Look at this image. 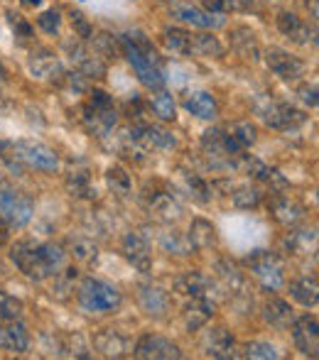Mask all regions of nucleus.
Wrapping results in <instances>:
<instances>
[{
	"label": "nucleus",
	"instance_id": "obj_10",
	"mask_svg": "<svg viewBox=\"0 0 319 360\" xmlns=\"http://www.w3.org/2000/svg\"><path fill=\"white\" fill-rule=\"evenodd\" d=\"M234 169L241 172V174L251 176V179L261 181V184H265L270 191H285L290 189V181H287V176L282 174L280 169H275V167H268L263 160H258L256 155H248L246 150L241 152L239 157H236L234 162Z\"/></svg>",
	"mask_w": 319,
	"mask_h": 360
},
{
	"label": "nucleus",
	"instance_id": "obj_21",
	"mask_svg": "<svg viewBox=\"0 0 319 360\" xmlns=\"http://www.w3.org/2000/svg\"><path fill=\"white\" fill-rule=\"evenodd\" d=\"M221 285H216L211 277H206L204 272H184L175 280V289L184 297H209V299H219L214 294V289H219Z\"/></svg>",
	"mask_w": 319,
	"mask_h": 360
},
{
	"label": "nucleus",
	"instance_id": "obj_11",
	"mask_svg": "<svg viewBox=\"0 0 319 360\" xmlns=\"http://www.w3.org/2000/svg\"><path fill=\"white\" fill-rule=\"evenodd\" d=\"M0 214L10 226H27L35 216V201L13 184L0 181Z\"/></svg>",
	"mask_w": 319,
	"mask_h": 360
},
{
	"label": "nucleus",
	"instance_id": "obj_54",
	"mask_svg": "<svg viewBox=\"0 0 319 360\" xmlns=\"http://www.w3.org/2000/svg\"><path fill=\"white\" fill-rule=\"evenodd\" d=\"M5 81H8V72H5V67L0 64V89L5 86Z\"/></svg>",
	"mask_w": 319,
	"mask_h": 360
},
{
	"label": "nucleus",
	"instance_id": "obj_45",
	"mask_svg": "<svg viewBox=\"0 0 319 360\" xmlns=\"http://www.w3.org/2000/svg\"><path fill=\"white\" fill-rule=\"evenodd\" d=\"M37 25H39V30H42V32L57 34L59 27H62V13H59V10H54V8L44 10V13L37 18Z\"/></svg>",
	"mask_w": 319,
	"mask_h": 360
},
{
	"label": "nucleus",
	"instance_id": "obj_12",
	"mask_svg": "<svg viewBox=\"0 0 319 360\" xmlns=\"http://www.w3.org/2000/svg\"><path fill=\"white\" fill-rule=\"evenodd\" d=\"M64 49H67L69 59L79 67V72L86 76V79H104L106 76V62L99 52H91L86 47L84 39H67L64 42Z\"/></svg>",
	"mask_w": 319,
	"mask_h": 360
},
{
	"label": "nucleus",
	"instance_id": "obj_27",
	"mask_svg": "<svg viewBox=\"0 0 319 360\" xmlns=\"http://www.w3.org/2000/svg\"><path fill=\"white\" fill-rule=\"evenodd\" d=\"M275 25H277V30H280V34H285V37L295 44H307L312 34H315L310 30V25L302 18H297L295 13H290V10H282L275 18Z\"/></svg>",
	"mask_w": 319,
	"mask_h": 360
},
{
	"label": "nucleus",
	"instance_id": "obj_17",
	"mask_svg": "<svg viewBox=\"0 0 319 360\" xmlns=\"http://www.w3.org/2000/svg\"><path fill=\"white\" fill-rule=\"evenodd\" d=\"M133 356L143 358V360H177V358H182V351L170 338L145 333V336H140V341L135 343Z\"/></svg>",
	"mask_w": 319,
	"mask_h": 360
},
{
	"label": "nucleus",
	"instance_id": "obj_26",
	"mask_svg": "<svg viewBox=\"0 0 319 360\" xmlns=\"http://www.w3.org/2000/svg\"><path fill=\"white\" fill-rule=\"evenodd\" d=\"M177 189H180L187 199L194 201V204H209L211 201V186L206 184L199 174H194V172H189V169L177 172Z\"/></svg>",
	"mask_w": 319,
	"mask_h": 360
},
{
	"label": "nucleus",
	"instance_id": "obj_7",
	"mask_svg": "<svg viewBox=\"0 0 319 360\" xmlns=\"http://www.w3.org/2000/svg\"><path fill=\"white\" fill-rule=\"evenodd\" d=\"M140 201H143L148 214L158 223L172 226V223H177L182 218V204L177 201V196L172 194L170 189H165V186L160 184V181L145 184L143 194H140Z\"/></svg>",
	"mask_w": 319,
	"mask_h": 360
},
{
	"label": "nucleus",
	"instance_id": "obj_32",
	"mask_svg": "<svg viewBox=\"0 0 319 360\" xmlns=\"http://www.w3.org/2000/svg\"><path fill=\"white\" fill-rule=\"evenodd\" d=\"M282 245H285V250L290 252V255H315L317 252V231L312 228V231H295V228H290V233L285 236V240H282Z\"/></svg>",
	"mask_w": 319,
	"mask_h": 360
},
{
	"label": "nucleus",
	"instance_id": "obj_40",
	"mask_svg": "<svg viewBox=\"0 0 319 360\" xmlns=\"http://www.w3.org/2000/svg\"><path fill=\"white\" fill-rule=\"evenodd\" d=\"M148 105H150V110H153V113L158 115L160 120H175L177 118L175 98H172V94H167L165 89L153 91V96H150Z\"/></svg>",
	"mask_w": 319,
	"mask_h": 360
},
{
	"label": "nucleus",
	"instance_id": "obj_20",
	"mask_svg": "<svg viewBox=\"0 0 319 360\" xmlns=\"http://www.w3.org/2000/svg\"><path fill=\"white\" fill-rule=\"evenodd\" d=\"M236 338L231 336V331L226 326H214L206 331L204 336V353L209 358H219V360H229L236 358Z\"/></svg>",
	"mask_w": 319,
	"mask_h": 360
},
{
	"label": "nucleus",
	"instance_id": "obj_55",
	"mask_svg": "<svg viewBox=\"0 0 319 360\" xmlns=\"http://www.w3.org/2000/svg\"><path fill=\"white\" fill-rule=\"evenodd\" d=\"M160 3H175V0H160Z\"/></svg>",
	"mask_w": 319,
	"mask_h": 360
},
{
	"label": "nucleus",
	"instance_id": "obj_41",
	"mask_svg": "<svg viewBox=\"0 0 319 360\" xmlns=\"http://www.w3.org/2000/svg\"><path fill=\"white\" fill-rule=\"evenodd\" d=\"M231 201H234L236 209L241 211H251V209H258L263 201V191L258 189V186H239V189H234V194H231Z\"/></svg>",
	"mask_w": 319,
	"mask_h": 360
},
{
	"label": "nucleus",
	"instance_id": "obj_48",
	"mask_svg": "<svg viewBox=\"0 0 319 360\" xmlns=\"http://www.w3.org/2000/svg\"><path fill=\"white\" fill-rule=\"evenodd\" d=\"M8 20H10V25H13V30H15V37H32V27H30L27 22H25L20 15H13V13H8Z\"/></svg>",
	"mask_w": 319,
	"mask_h": 360
},
{
	"label": "nucleus",
	"instance_id": "obj_33",
	"mask_svg": "<svg viewBox=\"0 0 319 360\" xmlns=\"http://www.w3.org/2000/svg\"><path fill=\"white\" fill-rule=\"evenodd\" d=\"M290 297L302 307H317L319 302V282L315 275L297 277L290 282Z\"/></svg>",
	"mask_w": 319,
	"mask_h": 360
},
{
	"label": "nucleus",
	"instance_id": "obj_50",
	"mask_svg": "<svg viewBox=\"0 0 319 360\" xmlns=\"http://www.w3.org/2000/svg\"><path fill=\"white\" fill-rule=\"evenodd\" d=\"M199 5L209 13H221L226 15V0H199Z\"/></svg>",
	"mask_w": 319,
	"mask_h": 360
},
{
	"label": "nucleus",
	"instance_id": "obj_53",
	"mask_svg": "<svg viewBox=\"0 0 319 360\" xmlns=\"http://www.w3.org/2000/svg\"><path fill=\"white\" fill-rule=\"evenodd\" d=\"M20 3H23L25 8H37V5H42V0H20Z\"/></svg>",
	"mask_w": 319,
	"mask_h": 360
},
{
	"label": "nucleus",
	"instance_id": "obj_36",
	"mask_svg": "<svg viewBox=\"0 0 319 360\" xmlns=\"http://www.w3.org/2000/svg\"><path fill=\"white\" fill-rule=\"evenodd\" d=\"M224 44L216 34L211 32H192V54L196 57H211V59H221L224 57Z\"/></svg>",
	"mask_w": 319,
	"mask_h": 360
},
{
	"label": "nucleus",
	"instance_id": "obj_38",
	"mask_svg": "<svg viewBox=\"0 0 319 360\" xmlns=\"http://www.w3.org/2000/svg\"><path fill=\"white\" fill-rule=\"evenodd\" d=\"M106 184H108L111 194L118 196V199H128L130 191H133V179L130 174L125 172V167L120 165H111L106 169Z\"/></svg>",
	"mask_w": 319,
	"mask_h": 360
},
{
	"label": "nucleus",
	"instance_id": "obj_13",
	"mask_svg": "<svg viewBox=\"0 0 319 360\" xmlns=\"http://www.w3.org/2000/svg\"><path fill=\"white\" fill-rule=\"evenodd\" d=\"M170 15L177 22L192 25V27H199V30H216L226 25L221 13H209V10L196 8V5H192V3H172Z\"/></svg>",
	"mask_w": 319,
	"mask_h": 360
},
{
	"label": "nucleus",
	"instance_id": "obj_37",
	"mask_svg": "<svg viewBox=\"0 0 319 360\" xmlns=\"http://www.w3.org/2000/svg\"><path fill=\"white\" fill-rule=\"evenodd\" d=\"M162 44L177 57H192V32L182 27H165L162 30Z\"/></svg>",
	"mask_w": 319,
	"mask_h": 360
},
{
	"label": "nucleus",
	"instance_id": "obj_19",
	"mask_svg": "<svg viewBox=\"0 0 319 360\" xmlns=\"http://www.w3.org/2000/svg\"><path fill=\"white\" fill-rule=\"evenodd\" d=\"M216 314V302L209 297H187L184 307H182V321H184L187 331H199L211 321Z\"/></svg>",
	"mask_w": 319,
	"mask_h": 360
},
{
	"label": "nucleus",
	"instance_id": "obj_9",
	"mask_svg": "<svg viewBox=\"0 0 319 360\" xmlns=\"http://www.w3.org/2000/svg\"><path fill=\"white\" fill-rule=\"evenodd\" d=\"M201 152L209 160L211 167L216 169H234L236 157L241 155V147L226 135V130L221 128H209L201 135Z\"/></svg>",
	"mask_w": 319,
	"mask_h": 360
},
{
	"label": "nucleus",
	"instance_id": "obj_14",
	"mask_svg": "<svg viewBox=\"0 0 319 360\" xmlns=\"http://www.w3.org/2000/svg\"><path fill=\"white\" fill-rule=\"evenodd\" d=\"M270 218L275 223H280L282 228H297L307 216V206L302 201H297L295 196H285L282 191H277L268 204Z\"/></svg>",
	"mask_w": 319,
	"mask_h": 360
},
{
	"label": "nucleus",
	"instance_id": "obj_8",
	"mask_svg": "<svg viewBox=\"0 0 319 360\" xmlns=\"http://www.w3.org/2000/svg\"><path fill=\"white\" fill-rule=\"evenodd\" d=\"M256 113L261 115L268 128L280 130V133L300 128L307 120V115L302 113L300 108H295V105H290V103H282V101H275V98H270V96L256 101Z\"/></svg>",
	"mask_w": 319,
	"mask_h": 360
},
{
	"label": "nucleus",
	"instance_id": "obj_22",
	"mask_svg": "<svg viewBox=\"0 0 319 360\" xmlns=\"http://www.w3.org/2000/svg\"><path fill=\"white\" fill-rule=\"evenodd\" d=\"M0 348L8 353H25L30 348V331L20 319L0 321Z\"/></svg>",
	"mask_w": 319,
	"mask_h": 360
},
{
	"label": "nucleus",
	"instance_id": "obj_56",
	"mask_svg": "<svg viewBox=\"0 0 319 360\" xmlns=\"http://www.w3.org/2000/svg\"><path fill=\"white\" fill-rule=\"evenodd\" d=\"M0 272H3V265H0Z\"/></svg>",
	"mask_w": 319,
	"mask_h": 360
},
{
	"label": "nucleus",
	"instance_id": "obj_23",
	"mask_svg": "<svg viewBox=\"0 0 319 360\" xmlns=\"http://www.w3.org/2000/svg\"><path fill=\"white\" fill-rule=\"evenodd\" d=\"M138 304L148 316L162 319L172 307V297L170 292H165L158 285H143L138 289Z\"/></svg>",
	"mask_w": 319,
	"mask_h": 360
},
{
	"label": "nucleus",
	"instance_id": "obj_28",
	"mask_svg": "<svg viewBox=\"0 0 319 360\" xmlns=\"http://www.w3.org/2000/svg\"><path fill=\"white\" fill-rule=\"evenodd\" d=\"M231 49H234L239 57L248 59V62H258L261 59V44H258V37L251 27H231Z\"/></svg>",
	"mask_w": 319,
	"mask_h": 360
},
{
	"label": "nucleus",
	"instance_id": "obj_5",
	"mask_svg": "<svg viewBox=\"0 0 319 360\" xmlns=\"http://www.w3.org/2000/svg\"><path fill=\"white\" fill-rule=\"evenodd\" d=\"M79 304L91 314H111L120 307L123 297L113 285L104 280H94V277H86L77 289Z\"/></svg>",
	"mask_w": 319,
	"mask_h": 360
},
{
	"label": "nucleus",
	"instance_id": "obj_30",
	"mask_svg": "<svg viewBox=\"0 0 319 360\" xmlns=\"http://www.w3.org/2000/svg\"><path fill=\"white\" fill-rule=\"evenodd\" d=\"M187 238H189L192 248L194 250H211V248L219 245V233H216V226L206 218H194L187 231Z\"/></svg>",
	"mask_w": 319,
	"mask_h": 360
},
{
	"label": "nucleus",
	"instance_id": "obj_42",
	"mask_svg": "<svg viewBox=\"0 0 319 360\" xmlns=\"http://www.w3.org/2000/svg\"><path fill=\"white\" fill-rule=\"evenodd\" d=\"M236 358H261V360H275L277 351L275 346L263 341H248L243 346H236Z\"/></svg>",
	"mask_w": 319,
	"mask_h": 360
},
{
	"label": "nucleus",
	"instance_id": "obj_52",
	"mask_svg": "<svg viewBox=\"0 0 319 360\" xmlns=\"http://www.w3.org/2000/svg\"><path fill=\"white\" fill-rule=\"evenodd\" d=\"M8 238H10V233H8V226H5V223L0 221V245H3V243H8Z\"/></svg>",
	"mask_w": 319,
	"mask_h": 360
},
{
	"label": "nucleus",
	"instance_id": "obj_18",
	"mask_svg": "<svg viewBox=\"0 0 319 360\" xmlns=\"http://www.w3.org/2000/svg\"><path fill=\"white\" fill-rule=\"evenodd\" d=\"M123 257L135 267L138 272H150L153 270V250H150V243L143 233L130 231L123 236V245H120Z\"/></svg>",
	"mask_w": 319,
	"mask_h": 360
},
{
	"label": "nucleus",
	"instance_id": "obj_43",
	"mask_svg": "<svg viewBox=\"0 0 319 360\" xmlns=\"http://www.w3.org/2000/svg\"><path fill=\"white\" fill-rule=\"evenodd\" d=\"M91 39H94V47H96V52H99L101 57L115 59L118 54H123V47H120V39H115L113 34L99 32L96 37H91Z\"/></svg>",
	"mask_w": 319,
	"mask_h": 360
},
{
	"label": "nucleus",
	"instance_id": "obj_16",
	"mask_svg": "<svg viewBox=\"0 0 319 360\" xmlns=\"http://www.w3.org/2000/svg\"><path fill=\"white\" fill-rule=\"evenodd\" d=\"M263 57H265L268 69L285 81H297L307 69V64L300 57H295V54H290L287 49L280 47H268Z\"/></svg>",
	"mask_w": 319,
	"mask_h": 360
},
{
	"label": "nucleus",
	"instance_id": "obj_2",
	"mask_svg": "<svg viewBox=\"0 0 319 360\" xmlns=\"http://www.w3.org/2000/svg\"><path fill=\"white\" fill-rule=\"evenodd\" d=\"M120 47L123 54L128 57L130 67L135 69L140 84L150 91L165 89V76H162V59L155 49V44L150 42V37L140 30H130L120 37Z\"/></svg>",
	"mask_w": 319,
	"mask_h": 360
},
{
	"label": "nucleus",
	"instance_id": "obj_29",
	"mask_svg": "<svg viewBox=\"0 0 319 360\" xmlns=\"http://www.w3.org/2000/svg\"><path fill=\"white\" fill-rule=\"evenodd\" d=\"M263 319L270 323L277 331H287L290 323L295 321V314H292V307L280 297H268L265 304H263Z\"/></svg>",
	"mask_w": 319,
	"mask_h": 360
},
{
	"label": "nucleus",
	"instance_id": "obj_6",
	"mask_svg": "<svg viewBox=\"0 0 319 360\" xmlns=\"http://www.w3.org/2000/svg\"><path fill=\"white\" fill-rule=\"evenodd\" d=\"M246 265L265 292H277L285 285V260L277 252L256 250L246 257Z\"/></svg>",
	"mask_w": 319,
	"mask_h": 360
},
{
	"label": "nucleus",
	"instance_id": "obj_3",
	"mask_svg": "<svg viewBox=\"0 0 319 360\" xmlns=\"http://www.w3.org/2000/svg\"><path fill=\"white\" fill-rule=\"evenodd\" d=\"M3 160L10 162V167H30L39 172H54L59 167V157L52 147L35 143V140H13V143H0Z\"/></svg>",
	"mask_w": 319,
	"mask_h": 360
},
{
	"label": "nucleus",
	"instance_id": "obj_4",
	"mask_svg": "<svg viewBox=\"0 0 319 360\" xmlns=\"http://www.w3.org/2000/svg\"><path fill=\"white\" fill-rule=\"evenodd\" d=\"M81 123L91 135H96L99 140H106L113 133L115 123H118V113H115L113 96H108L106 91L94 89L89 94V101L81 108Z\"/></svg>",
	"mask_w": 319,
	"mask_h": 360
},
{
	"label": "nucleus",
	"instance_id": "obj_31",
	"mask_svg": "<svg viewBox=\"0 0 319 360\" xmlns=\"http://www.w3.org/2000/svg\"><path fill=\"white\" fill-rule=\"evenodd\" d=\"M184 108L199 120H214L219 115V103L209 91H189L184 96Z\"/></svg>",
	"mask_w": 319,
	"mask_h": 360
},
{
	"label": "nucleus",
	"instance_id": "obj_34",
	"mask_svg": "<svg viewBox=\"0 0 319 360\" xmlns=\"http://www.w3.org/2000/svg\"><path fill=\"white\" fill-rule=\"evenodd\" d=\"M160 248H162V252L175 255V257H187L194 252L187 233H180V231H175V228H165V231L160 233Z\"/></svg>",
	"mask_w": 319,
	"mask_h": 360
},
{
	"label": "nucleus",
	"instance_id": "obj_15",
	"mask_svg": "<svg viewBox=\"0 0 319 360\" xmlns=\"http://www.w3.org/2000/svg\"><path fill=\"white\" fill-rule=\"evenodd\" d=\"M290 333H292V341H295L297 351H300L302 356H310V358L319 356L317 316H312V314H302V316H297L295 321L290 323Z\"/></svg>",
	"mask_w": 319,
	"mask_h": 360
},
{
	"label": "nucleus",
	"instance_id": "obj_51",
	"mask_svg": "<svg viewBox=\"0 0 319 360\" xmlns=\"http://www.w3.org/2000/svg\"><path fill=\"white\" fill-rule=\"evenodd\" d=\"M307 8H310L312 20L317 22V18H319V0H307Z\"/></svg>",
	"mask_w": 319,
	"mask_h": 360
},
{
	"label": "nucleus",
	"instance_id": "obj_25",
	"mask_svg": "<svg viewBox=\"0 0 319 360\" xmlns=\"http://www.w3.org/2000/svg\"><path fill=\"white\" fill-rule=\"evenodd\" d=\"M94 346H96V351H101L106 358H123L133 351L130 338L123 336L120 331H115V328H106V331L96 333Z\"/></svg>",
	"mask_w": 319,
	"mask_h": 360
},
{
	"label": "nucleus",
	"instance_id": "obj_47",
	"mask_svg": "<svg viewBox=\"0 0 319 360\" xmlns=\"http://www.w3.org/2000/svg\"><path fill=\"white\" fill-rule=\"evenodd\" d=\"M297 96H300V101L305 105H310V108H317L319 98H317V81H307V84H302L300 89H297Z\"/></svg>",
	"mask_w": 319,
	"mask_h": 360
},
{
	"label": "nucleus",
	"instance_id": "obj_44",
	"mask_svg": "<svg viewBox=\"0 0 319 360\" xmlns=\"http://www.w3.org/2000/svg\"><path fill=\"white\" fill-rule=\"evenodd\" d=\"M25 311V304L18 297L8 294L5 289H0V321H10V319H20Z\"/></svg>",
	"mask_w": 319,
	"mask_h": 360
},
{
	"label": "nucleus",
	"instance_id": "obj_24",
	"mask_svg": "<svg viewBox=\"0 0 319 360\" xmlns=\"http://www.w3.org/2000/svg\"><path fill=\"white\" fill-rule=\"evenodd\" d=\"M64 189L72 199H84V201H94L99 196L96 184L91 179V172L86 167H74L69 169V174L64 176Z\"/></svg>",
	"mask_w": 319,
	"mask_h": 360
},
{
	"label": "nucleus",
	"instance_id": "obj_49",
	"mask_svg": "<svg viewBox=\"0 0 319 360\" xmlns=\"http://www.w3.org/2000/svg\"><path fill=\"white\" fill-rule=\"evenodd\" d=\"M256 10V0H226V13H251Z\"/></svg>",
	"mask_w": 319,
	"mask_h": 360
},
{
	"label": "nucleus",
	"instance_id": "obj_35",
	"mask_svg": "<svg viewBox=\"0 0 319 360\" xmlns=\"http://www.w3.org/2000/svg\"><path fill=\"white\" fill-rule=\"evenodd\" d=\"M67 252L81 265H94L99 257V245L86 236H69L67 238Z\"/></svg>",
	"mask_w": 319,
	"mask_h": 360
},
{
	"label": "nucleus",
	"instance_id": "obj_46",
	"mask_svg": "<svg viewBox=\"0 0 319 360\" xmlns=\"http://www.w3.org/2000/svg\"><path fill=\"white\" fill-rule=\"evenodd\" d=\"M72 25H74V32H77L79 39H84V42H89L91 37H94V30H91L89 20L84 18V13H79V10H72Z\"/></svg>",
	"mask_w": 319,
	"mask_h": 360
},
{
	"label": "nucleus",
	"instance_id": "obj_1",
	"mask_svg": "<svg viewBox=\"0 0 319 360\" xmlns=\"http://www.w3.org/2000/svg\"><path fill=\"white\" fill-rule=\"evenodd\" d=\"M10 260L25 277L42 282L62 270L64 260H67V250L62 245H54V243L30 240L27 238V240H18L10 248Z\"/></svg>",
	"mask_w": 319,
	"mask_h": 360
},
{
	"label": "nucleus",
	"instance_id": "obj_39",
	"mask_svg": "<svg viewBox=\"0 0 319 360\" xmlns=\"http://www.w3.org/2000/svg\"><path fill=\"white\" fill-rule=\"evenodd\" d=\"M226 135H229L241 150H248V147H253L258 143V128L251 120H234V123L226 128Z\"/></svg>",
	"mask_w": 319,
	"mask_h": 360
}]
</instances>
